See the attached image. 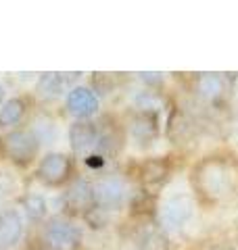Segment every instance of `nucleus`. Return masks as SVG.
<instances>
[{
    "label": "nucleus",
    "mask_w": 238,
    "mask_h": 250,
    "mask_svg": "<svg viewBox=\"0 0 238 250\" xmlns=\"http://www.w3.org/2000/svg\"><path fill=\"white\" fill-rule=\"evenodd\" d=\"M192 188L203 202L215 205L230 196L236 184V173L230 161L219 156H205L192 167Z\"/></svg>",
    "instance_id": "1"
},
{
    "label": "nucleus",
    "mask_w": 238,
    "mask_h": 250,
    "mask_svg": "<svg viewBox=\"0 0 238 250\" xmlns=\"http://www.w3.org/2000/svg\"><path fill=\"white\" fill-rule=\"evenodd\" d=\"M40 140L29 129H15L2 140V150L15 165H29L36 159Z\"/></svg>",
    "instance_id": "2"
},
{
    "label": "nucleus",
    "mask_w": 238,
    "mask_h": 250,
    "mask_svg": "<svg viewBox=\"0 0 238 250\" xmlns=\"http://www.w3.org/2000/svg\"><path fill=\"white\" fill-rule=\"evenodd\" d=\"M194 198L188 194H173L161 207V223L165 229L180 231L194 217Z\"/></svg>",
    "instance_id": "3"
},
{
    "label": "nucleus",
    "mask_w": 238,
    "mask_h": 250,
    "mask_svg": "<svg viewBox=\"0 0 238 250\" xmlns=\"http://www.w3.org/2000/svg\"><path fill=\"white\" fill-rule=\"evenodd\" d=\"M44 238L50 250H77L82 244V231L77 229V225L63 217L50 219V223L46 225Z\"/></svg>",
    "instance_id": "4"
},
{
    "label": "nucleus",
    "mask_w": 238,
    "mask_h": 250,
    "mask_svg": "<svg viewBox=\"0 0 238 250\" xmlns=\"http://www.w3.org/2000/svg\"><path fill=\"white\" fill-rule=\"evenodd\" d=\"M128 198V186L121 177L117 175H105L94 184V200L96 207L105 210H115L119 208Z\"/></svg>",
    "instance_id": "5"
},
{
    "label": "nucleus",
    "mask_w": 238,
    "mask_h": 250,
    "mask_svg": "<svg viewBox=\"0 0 238 250\" xmlns=\"http://www.w3.org/2000/svg\"><path fill=\"white\" fill-rule=\"evenodd\" d=\"M71 159L61 152H48L40 161V167H38V177L42 179L46 186H61L65 184L69 175H71Z\"/></svg>",
    "instance_id": "6"
},
{
    "label": "nucleus",
    "mask_w": 238,
    "mask_h": 250,
    "mask_svg": "<svg viewBox=\"0 0 238 250\" xmlns=\"http://www.w3.org/2000/svg\"><path fill=\"white\" fill-rule=\"evenodd\" d=\"M96 207L94 200V186L86 179H77L65 192V208L73 215H86L90 208Z\"/></svg>",
    "instance_id": "7"
},
{
    "label": "nucleus",
    "mask_w": 238,
    "mask_h": 250,
    "mask_svg": "<svg viewBox=\"0 0 238 250\" xmlns=\"http://www.w3.org/2000/svg\"><path fill=\"white\" fill-rule=\"evenodd\" d=\"M67 108L79 121H86L88 117H92L98 111V98L94 94V90L77 85V88H73L67 94Z\"/></svg>",
    "instance_id": "8"
},
{
    "label": "nucleus",
    "mask_w": 238,
    "mask_h": 250,
    "mask_svg": "<svg viewBox=\"0 0 238 250\" xmlns=\"http://www.w3.org/2000/svg\"><path fill=\"white\" fill-rule=\"evenodd\" d=\"M69 144L73 152H88L98 144V125L92 121H75L69 127Z\"/></svg>",
    "instance_id": "9"
},
{
    "label": "nucleus",
    "mask_w": 238,
    "mask_h": 250,
    "mask_svg": "<svg viewBox=\"0 0 238 250\" xmlns=\"http://www.w3.org/2000/svg\"><path fill=\"white\" fill-rule=\"evenodd\" d=\"M23 236V223L17 210L0 213V250H9L19 244Z\"/></svg>",
    "instance_id": "10"
},
{
    "label": "nucleus",
    "mask_w": 238,
    "mask_h": 250,
    "mask_svg": "<svg viewBox=\"0 0 238 250\" xmlns=\"http://www.w3.org/2000/svg\"><path fill=\"white\" fill-rule=\"evenodd\" d=\"M130 131H132V138L136 140L138 144H150L159 136V115L140 111L132 119Z\"/></svg>",
    "instance_id": "11"
},
{
    "label": "nucleus",
    "mask_w": 238,
    "mask_h": 250,
    "mask_svg": "<svg viewBox=\"0 0 238 250\" xmlns=\"http://www.w3.org/2000/svg\"><path fill=\"white\" fill-rule=\"evenodd\" d=\"M171 173V165L167 159L163 156H157V159H146L144 163L140 165V182L144 186H161L165 179L169 177Z\"/></svg>",
    "instance_id": "12"
},
{
    "label": "nucleus",
    "mask_w": 238,
    "mask_h": 250,
    "mask_svg": "<svg viewBox=\"0 0 238 250\" xmlns=\"http://www.w3.org/2000/svg\"><path fill=\"white\" fill-rule=\"evenodd\" d=\"M196 94L205 100H209V103H217V100L224 96V77L219 73H198L196 77Z\"/></svg>",
    "instance_id": "13"
},
{
    "label": "nucleus",
    "mask_w": 238,
    "mask_h": 250,
    "mask_svg": "<svg viewBox=\"0 0 238 250\" xmlns=\"http://www.w3.org/2000/svg\"><path fill=\"white\" fill-rule=\"evenodd\" d=\"M23 113H25V103L21 98H11L0 106V125L2 127H11L21 121Z\"/></svg>",
    "instance_id": "14"
},
{
    "label": "nucleus",
    "mask_w": 238,
    "mask_h": 250,
    "mask_svg": "<svg viewBox=\"0 0 238 250\" xmlns=\"http://www.w3.org/2000/svg\"><path fill=\"white\" fill-rule=\"evenodd\" d=\"M63 85H65L63 73H44L38 82V94L42 98H57L61 96Z\"/></svg>",
    "instance_id": "15"
},
{
    "label": "nucleus",
    "mask_w": 238,
    "mask_h": 250,
    "mask_svg": "<svg viewBox=\"0 0 238 250\" xmlns=\"http://www.w3.org/2000/svg\"><path fill=\"white\" fill-rule=\"evenodd\" d=\"M21 205L31 221H42L46 217V200H44V196H40V194H27V196H23Z\"/></svg>",
    "instance_id": "16"
},
{
    "label": "nucleus",
    "mask_w": 238,
    "mask_h": 250,
    "mask_svg": "<svg viewBox=\"0 0 238 250\" xmlns=\"http://www.w3.org/2000/svg\"><path fill=\"white\" fill-rule=\"evenodd\" d=\"M130 208H132V215H136V217H150L155 213V208H157L155 194H150V192L136 194V196L132 198Z\"/></svg>",
    "instance_id": "17"
},
{
    "label": "nucleus",
    "mask_w": 238,
    "mask_h": 250,
    "mask_svg": "<svg viewBox=\"0 0 238 250\" xmlns=\"http://www.w3.org/2000/svg\"><path fill=\"white\" fill-rule=\"evenodd\" d=\"M84 217L88 219V223L92 225L94 229H96V228H102V225H107V210H105V208H100V207L90 208Z\"/></svg>",
    "instance_id": "18"
},
{
    "label": "nucleus",
    "mask_w": 238,
    "mask_h": 250,
    "mask_svg": "<svg viewBox=\"0 0 238 250\" xmlns=\"http://www.w3.org/2000/svg\"><path fill=\"white\" fill-rule=\"evenodd\" d=\"M140 80L148 85H159L163 83V73H140Z\"/></svg>",
    "instance_id": "19"
},
{
    "label": "nucleus",
    "mask_w": 238,
    "mask_h": 250,
    "mask_svg": "<svg viewBox=\"0 0 238 250\" xmlns=\"http://www.w3.org/2000/svg\"><path fill=\"white\" fill-rule=\"evenodd\" d=\"M86 165L92 167V169H100L105 165V159H102V154H90L88 159H86Z\"/></svg>",
    "instance_id": "20"
},
{
    "label": "nucleus",
    "mask_w": 238,
    "mask_h": 250,
    "mask_svg": "<svg viewBox=\"0 0 238 250\" xmlns=\"http://www.w3.org/2000/svg\"><path fill=\"white\" fill-rule=\"evenodd\" d=\"M205 250H236L232 244H228V242H217V244H209Z\"/></svg>",
    "instance_id": "21"
},
{
    "label": "nucleus",
    "mask_w": 238,
    "mask_h": 250,
    "mask_svg": "<svg viewBox=\"0 0 238 250\" xmlns=\"http://www.w3.org/2000/svg\"><path fill=\"white\" fill-rule=\"evenodd\" d=\"M2 104H4V88L0 85V106H2Z\"/></svg>",
    "instance_id": "22"
}]
</instances>
